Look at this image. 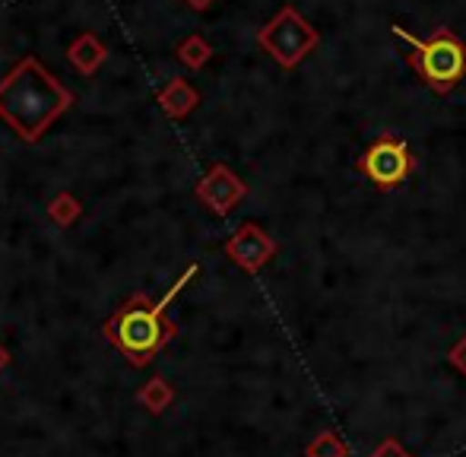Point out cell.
I'll return each instance as SVG.
<instances>
[{
  "mask_svg": "<svg viewBox=\"0 0 466 457\" xmlns=\"http://www.w3.org/2000/svg\"><path fill=\"white\" fill-rule=\"evenodd\" d=\"M393 36L412 48V67L435 93H448L466 74V45L451 29H441L431 38H416L403 25H393Z\"/></svg>",
  "mask_w": 466,
  "mask_h": 457,
  "instance_id": "obj_1",
  "label": "cell"
},
{
  "mask_svg": "<svg viewBox=\"0 0 466 457\" xmlns=\"http://www.w3.org/2000/svg\"><path fill=\"white\" fill-rule=\"evenodd\" d=\"M318 42H320V32L295 6L279 10L277 19L260 32V45L277 57L282 67H295L301 57H308L318 48Z\"/></svg>",
  "mask_w": 466,
  "mask_h": 457,
  "instance_id": "obj_2",
  "label": "cell"
},
{
  "mask_svg": "<svg viewBox=\"0 0 466 457\" xmlns=\"http://www.w3.org/2000/svg\"><path fill=\"white\" fill-rule=\"evenodd\" d=\"M362 172L380 191L400 188L412 172V153L400 137H378L362 153Z\"/></svg>",
  "mask_w": 466,
  "mask_h": 457,
  "instance_id": "obj_3",
  "label": "cell"
},
{
  "mask_svg": "<svg viewBox=\"0 0 466 457\" xmlns=\"http://www.w3.org/2000/svg\"><path fill=\"white\" fill-rule=\"evenodd\" d=\"M228 251H232V258L238 260L245 270H260V267L270 260L273 254V239L267 232H260L258 226H245L241 228L238 239H232V245H228Z\"/></svg>",
  "mask_w": 466,
  "mask_h": 457,
  "instance_id": "obj_4",
  "label": "cell"
},
{
  "mask_svg": "<svg viewBox=\"0 0 466 457\" xmlns=\"http://www.w3.org/2000/svg\"><path fill=\"white\" fill-rule=\"evenodd\" d=\"M121 340L127 343L130 350H137V352L153 350L156 340H159V324H156L153 315H143V311H137V315H130L127 321H124Z\"/></svg>",
  "mask_w": 466,
  "mask_h": 457,
  "instance_id": "obj_5",
  "label": "cell"
},
{
  "mask_svg": "<svg viewBox=\"0 0 466 457\" xmlns=\"http://www.w3.org/2000/svg\"><path fill=\"white\" fill-rule=\"evenodd\" d=\"M203 194H207V198H213V207L222 213V210H228V207H232L241 194H245V185H241L235 175H228L226 168H216L213 181L203 188Z\"/></svg>",
  "mask_w": 466,
  "mask_h": 457,
  "instance_id": "obj_6",
  "label": "cell"
},
{
  "mask_svg": "<svg viewBox=\"0 0 466 457\" xmlns=\"http://www.w3.org/2000/svg\"><path fill=\"white\" fill-rule=\"evenodd\" d=\"M308 457H350V448H346V442L337 432H320L308 445Z\"/></svg>",
  "mask_w": 466,
  "mask_h": 457,
  "instance_id": "obj_7",
  "label": "cell"
},
{
  "mask_svg": "<svg viewBox=\"0 0 466 457\" xmlns=\"http://www.w3.org/2000/svg\"><path fill=\"white\" fill-rule=\"evenodd\" d=\"M369 457H412V454L406 452V448L400 445L397 439H387V442H380V445L374 448V452H371Z\"/></svg>",
  "mask_w": 466,
  "mask_h": 457,
  "instance_id": "obj_8",
  "label": "cell"
},
{
  "mask_svg": "<svg viewBox=\"0 0 466 457\" xmlns=\"http://www.w3.org/2000/svg\"><path fill=\"white\" fill-rule=\"evenodd\" d=\"M448 359H451V365H454L457 371H463V375H466V337L448 352Z\"/></svg>",
  "mask_w": 466,
  "mask_h": 457,
  "instance_id": "obj_9",
  "label": "cell"
}]
</instances>
